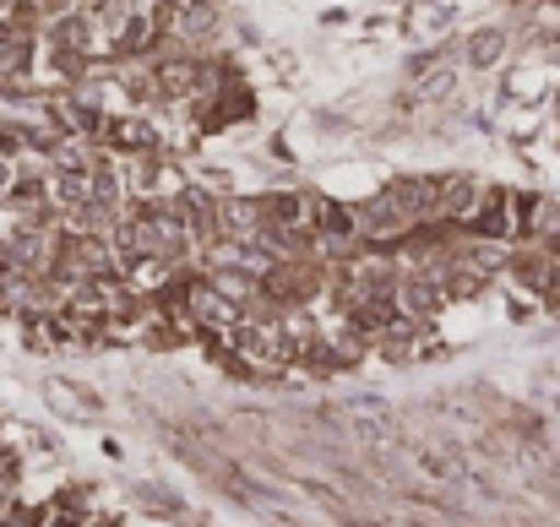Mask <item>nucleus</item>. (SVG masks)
Segmentation results:
<instances>
[{
  "label": "nucleus",
  "instance_id": "obj_2",
  "mask_svg": "<svg viewBox=\"0 0 560 527\" xmlns=\"http://www.w3.org/2000/svg\"><path fill=\"white\" fill-rule=\"evenodd\" d=\"M5 185H11V164L0 159V190H5Z\"/></svg>",
  "mask_w": 560,
  "mask_h": 527
},
{
  "label": "nucleus",
  "instance_id": "obj_1",
  "mask_svg": "<svg viewBox=\"0 0 560 527\" xmlns=\"http://www.w3.org/2000/svg\"><path fill=\"white\" fill-rule=\"evenodd\" d=\"M495 44H501L495 33H479V44H474V60H495Z\"/></svg>",
  "mask_w": 560,
  "mask_h": 527
}]
</instances>
